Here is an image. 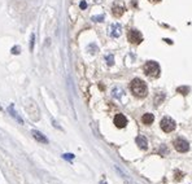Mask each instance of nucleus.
I'll list each match as a JSON object with an SVG mask.
<instances>
[{
  "label": "nucleus",
  "instance_id": "3",
  "mask_svg": "<svg viewBox=\"0 0 192 184\" xmlns=\"http://www.w3.org/2000/svg\"><path fill=\"white\" fill-rule=\"evenodd\" d=\"M25 108H26V111H27L29 117H30L33 121H39V118H40V113H39V108L35 104V101L29 100L27 103H26Z\"/></svg>",
  "mask_w": 192,
  "mask_h": 184
},
{
  "label": "nucleus",
  "instance_id": "17",
  "mask_svg": "<svg viewBox=\"0 0 192 184\" xmlns=\"http://www.w3.org/2000/svg\"><path fill=\"white\" fill-rule=\"evenodd\" d=\"M18 49H20V48H18L17 46L13 47L12 48V53H13V55H18V53H20V51H18Z\"/></svg>",
  "mask_w": 192,
  "mask_h": 184
},
{
  "label": "nucleus",
  "instance_id": "18",
  "mask_svg": "<svg viewBox=\"0 0 192 184\" xmlns=\"http://www.w3.org/2000/svg\"><path fill=\"white\" fill-rule=\"evenodd\" d=\"M103 18H104V16H100V17H92V20L97 22V21H103Z\"/></svg>",
  "mask_w": 192,
  "mask_h": 184
},
{
  "label": "nucleus",
  "instance_id": "7",
  "mask_svg": "<svg viewBox=\"0 0 192 184\" xmlns=\"http://www.w3.org/2000/svg\"><path fill=\"white\" fill-rule=\"evenodd\" d=\"M114 124H116V127H118V129H123L127 124V118L123 114H117V116L114 117Z\"/></svg>",
  "mask_w": 192,
  "mask_h": 184
},
{
  "label": "nucleus",
  "instance_id": "12",
  "mask_svg": "<svg viewBox=\"0 0 192 184\" xmlns=\"http://www.w3.org/2000/svg\"><path fill=\"white\" fill-rule=\"evenodd\" d=\"M119 34H121V26L118 25V23H116V25L112 26V31H110V35L113 36V38H118Z\"/></svg>",
  "mask_w": 192,
  "mask_h": 184
},
{
  "label": "nucleus",
  "instance_id": "5",
  "mask_svg": "<svg viewBox=\"0 0 192 184\" xmlns=\"http://www.w3.org/2000/svg\"><path fill=\"white\" fill-rule=\"evenodd\" d=\"M174 148L177 149L179 153H186V152L190 150V144H188L187 140L182 137H177L174 140Z\"/></svg>",
  "mask_w": 192,
  "mask_h": 184
},
{
  "label": "nucleus",
  "instance_id": "4",
  "mask_svg": "<svg viewBox=\"0 0 192 184\" xmlns=\"http://www.w3.org/2000/svg\"><path fill=\"white\" fill-rule=\"evenodd\" d=\"M160 126H161L162 131L164 132H171L175 130V121L173 118H170V117H165V118L161 119V123H160Z\"/></svg>",
  "mask_w": 192,
  "mask_h": 184
},
{
  "label": "nucleus",
  "instance_id": "11",
  "mask_svg": "<svg viewBox=\"0 0 192 184\" xmlns=\"http://www.w3.org/2000/svg\"><path fill=\"white\" fill-rule=\"evenodd\" d=\"M153 121H154L153 114H151V113H145V114H143V117H142V122H143L144 124H151Z\"/></svg>",
  "mask_w": 192,
  "mask_h": 184
},
{
  "label": "nucleus",
  "instance_id": "20",
  "mask_svg": "<svg viewBox=\"0 0 192 184\" xmlns=\"http://www.w3.org/2000/svg\"><path fill=\"white\" fill-rule=\"evenodd\" d=\"M99 184H108V183H106V182H100Z\"/></svg>",
  "mask_w": 192,
  "mask_h": 184
},
{
  "label": "nucleus",
  "instance_id": "8",
  "mask_svg": "<svg viewBox=\"0 0 192 184\" xmlns=\"http://www.w3.org/2000/svg\"><path fill=\"white\" fill-rule=\"evenodd\" d=\"M31 135H33V137L35 139L38 143H42V144H48V139L44 136L42 132H39V131H36V130H33L31 131Z\"/></svg>",
  "mask_w": 192,
  "mask_h": 184
},
{
  "label": "nucleus",
  "instance_id": "14",
  "mask_svg": "<svg viewBox=\"0 0 192 184\" xmlns=\"http://www.w3.org/2000/svg\"><path fill=\"white\" fill-rule=\"evenodd\" d=\"M34 43H35V34H31V38H30V51L34 49Z\"/></svg>",
  "mask_w": 192,
  "mask_h": 184
},
{
  "label": "nucleus",
  "instance_id": "9",
  "mask_svg": "<svg viewBox=\"0 0 192 184\" xmlns=\"http://www.w3.org/2000/svg\"><path fill=\"white\" fill-rule=\"evenodd\" d=\"M8 113H9L14 119H17V122H18L20 124H23V119L21 118V117L17 114V111L14 110V105H13V104H10V105L8 106Z\"/></svg>",
  "mask_w": 192,
  "mask_h": 184
},
{
  "label": "nucleus",
  "instance_id": "19",
  "mask_svg": "<svg viewBox=\"0 0 192 184\" xmlns=\"http://www.w3.org/2000/svg\"><path fill=\"white\" fill-rule=\"evenodd\" d=\"M86 7H87V3L86 1H81V8H82V9H86Z\"/></svg>",
  "mask_w": 192,
  "mask_h": 184
},
{
  "label": "nucleus",
  "instance_id": "16",
  "mask_svg": "<svg viewBox=\"0 0 192 184\" xmlns=\"http://www.w3.org/2000/svg\"><path fill=\"white\" fill-rule=\"evenodd\" d=\"M178 91H179V92H182V91H190V88H188V87H183V88L180 87V88H178ZM187 93L188 92H183V95H187Z\"/></svg>",
  "mask_w": 192,
  "mask_h": 184
},
{
  "label": "nucleus",
  "instance_id": "13",
  "mask_svg": "<svg viewBox=\"0 0 192 184\" xmlns=\"http://www.w3.org/2000/svg\"><path fill=\"white\" fill-rule=\"evenodd\" d=\"M114 58H113V55H109V56H106V64H108L109 66H112L113 65V62H114Z\"/></svg>",
  "mask_w": 192,
  "mask_h": 184
},
{
  "label": "nucleus",
  "instance_id": "10",
  "mask_svg": "<svg viewBox=\"0 0 192 184\" xmlns=\"http://www.w3.org/2000/svg\"><path fill=\"white\" fill-rule=\"evenodd\" d=\"M135 141H136L138 146H139L140 149H147V148H148V140H147L145 136H143V135H139Z\"/></svg>",
  "mask_w": 192,
  "mask_h": 184
},
{
  "label": "nucleus",
  "instance_id": "1",
  "mask_svg": "<svg viewBox=\"0 0 192 184\" xmlns=\"http://www.w3.org/2000/svg\"><path fill=\"white\" fill-rule=\"evenodd\" d=\"M130 90H131L132 95L135 97H139V98H143L147 96L148 93V87H147V83L144 81L139 78H135L134 81L130 83Z\"/></svg>",
  "mask_w": 192,
  "mask_h": 184
},
{
  "label": "nucleus",
  "instance_id": "15",
  "mask_svg": "<svg viewBox=\"0 0 192 184\" xmlns=\"http://www.w3.org/2000/svg\"><path fill=\"white\" fill-rule=\"evenodd\" d=\"M62 157H64L65 159H73V158H74V154H71V153H65Z\"/></svg>",
  "mask_w": 192,
  "mask_h": 184
},
{
  "label": "nucleus",
  "instance_id": "2",
  "mask_svg": "<svg viewBox=\"0 0 192 184\" xmlns=\"http://www.w3.org/2000/svg\"><path fill=\"white\" fill-rule=\"evenodd\" d=\"M144 73L145 75L151 77V78H157L161 74V68L156 61H148V62L144 65Z\"/></svg>",
  "mask_w": 192,
  "mask_h": 184
},
{
  "label": "nucleus",
  "instance_id": "6",
  "mask_svg": "<svg viewBox=\"0 0 192 184\" xmlns=\"http://www.w3.org/2000/svg\"><path fill=\"white\" fill-rule=\"evenodd\" d=\"M127 38H129V40L131 42V43H134V44H139V43H142V40H143L142 34H140L138 30H134V29L129 31Z\"/></svg>",
  "mask_w": 192,
  "mask_h": 184
}]
</instances>
